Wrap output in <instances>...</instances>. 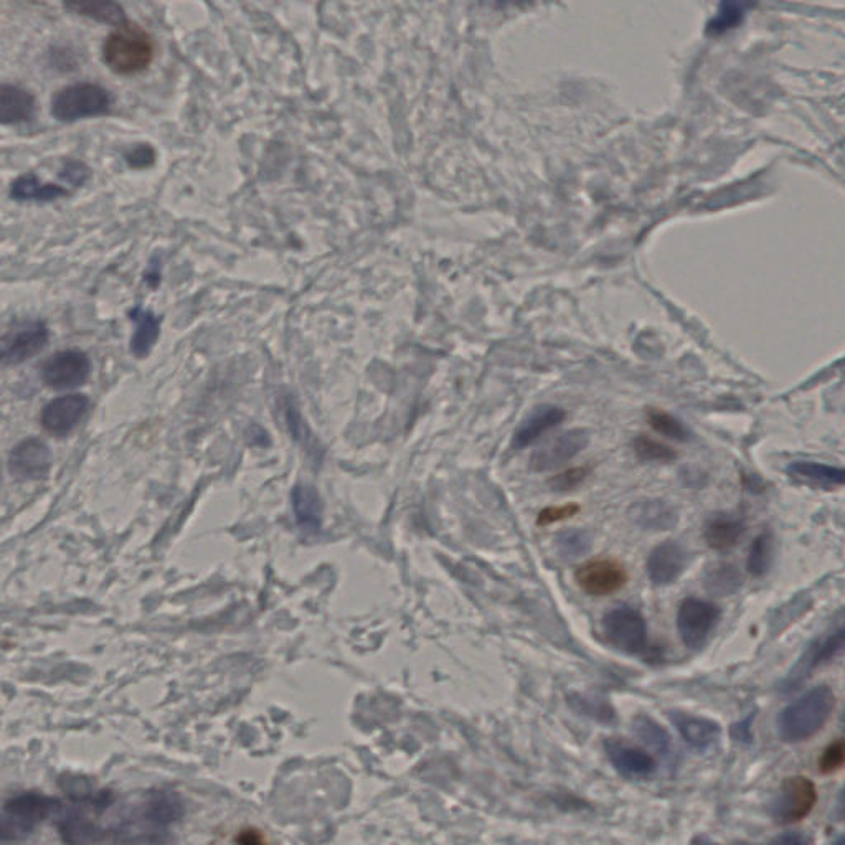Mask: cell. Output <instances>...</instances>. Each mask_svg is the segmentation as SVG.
Segmentation results:
<instances>
[{
	"instance_id": "cell-12",
	"label": "cell",
	"mask_w": 845,
	"mask_h": 845,
	"mask_svg": "<svg viewBox=\"0 0 845 845\" xmlns=\"http://www.w3.org/2000/svg\"><path fill=\"white\" fill-rule=\"evenodd\" d=\"M90 400L85 395L73 393L65 397L55 398L43 408L42 426L50 435L63 438L75 430L81 418L86 415Z\"/></svg>"
},
{
	"instance_id": "cell-13",
	"label": "cell",
	"mask_w": 845,
	"mask_h": 845,
	"mask_svg": "<svg viewBox=\"0 0 845 845\" xmlns=\"http://www.w3.org/2000/svg\"><path fill=\"white\" fill-rule=\"evenodd\" d=\"M687 568V552L679 542L666 540L652 548L647 558L646 570L649 580L657 586L676 583Z\"/></svg>"
},
{
	"instance_id": "cell-28",
	"label": "cell",
	"mask_w": 845,
	"mask_h": 845,
	"mask_svg": "<svg viewBox=\"0 0 845 845\" xmlns=\"http://www.w3.org/2000/svg\"><path fill=\"white\" fill-rule=\"evenodd\" d=\"M634 509L636 524L644 529L669 530L677 524V514L674 507L664 501L639 502Z\"/></svg>"
},
{
	"instance_id": "cell-11",
	"label": "cell",
	"mask_w": 845,
	"mask_h": 845,
	"mask_svg": "<svg viewBox=\"0 0 845 845\" xmlns=\"http://www.w3.org/2000/svg\"><path fill=\"white\" fill-rule=\"evenodd\" d=\"M52 461V453L47 444L30 438L20 441L10 451L9 469L12 476L20 481H38L50 473Z\"/></svg>"
},
{
	"instance_id": "cell-26",
	"label": "cell",
	"mask_w": 845,
	"mask_h": 845,
	"mask_svg": "<svg viewBox=\"0 0 845 845\" xmlns=\"http://www.w3.org/2000/svg\"><path fill=\"white\" fill-rule=\"evenodd\" d=\"M633 728L636 735L643 740L644 745L656 751L657 755L662 756L664 760L674 758L676 748L672 743L671 735L654 718L649 715H638L634 718Z\"/></svg>"
},
{
	"instance_id": "cell-21",
	"label": "cell",
	"mask_w": 845,
	"mask_h": 845,
	"mask_svg": "<svg viewBox=\"0 0 845 845\" xmlns=\"http://www.w3.org/2000/svg\"><path fill=\"white\" fill-rule=\"evenodd\" d=\"M65 7L71 14L81 15L100 24L119 27L129 22L118 0H65Z\"/></svg>"
},
{
	"instance_id": "cell-43",
	"label": "cell",
	"mask_w": 845,
	"mask_h": 845,
	"mask_svg": "<svg viewBox=\"0 0 845 845\" xmlns=\"http://www.w3.org/2000/svg\"><path fill=\"white\" fill-rule=\"evenodd\" d=\"M776 842H786V844H799V845H801V844H806V842H809V839H808V837H801V836H783V837H778V839H776Z\"/></svg>"
},
{
	"instance_id": "cell-24",
	"label": "cell",
	"mask_w": 845,
	"mask_h": 845,
	"mask_svg": "<svg viewBox=\"0 0 845 845\" xmlns=\"http://www.w3.org/2000/svg\"><path fill=\"white\" fill-rule=\"evenodd\" d=\"M745 530V522L742 519L733 515H717L705 527V542L718 552L730 550L740 542Z\"/></svg>"
},
{
	"instance_id": "cell-36",
	"label": "cell",
	"mask_w": 845,
	"mask_h": 845,
	"mask_svg": "<svg viewBox=\"0 0 845 845\" xmlns=\"http://www.w3.org/2000/svg\"><path fill=\"white\" fill-rule=\"evenodd\" d=\"M580 512L578 504H565V506L547 507L540 512L537 517V525L547 527V525L557 524L562 520L572 519Z\"/></svg>"
},
{
	"instance_id": "cell-39",
	"label": "cell",
	"mask_w": 845,
	"mask_h": 845,
	"mask_svg": "<svg viewBox=\"0 0 845 845\" xmlns=\"http://www.w3.org/2000/svg\"><path fill=\"white\" fill-rule=\"evenodd\" d=\"M124 157H126L129 166L134 167V169H142V167H149L154 164L156 152L147 144H139V146L133 147Z\"/></svg>"
},
{
	"instance_id": "cell-33",
	"label": "cell",
	"mask_w": 845,
	"mask_h": 845,
	"mask_svg": "<svg viewBox=\"0 0 845 845\" xmlns=\"http://www.w3.org/2000/svg\"><path fill=\"white\" fill-rule=\"evenodd\" d=\"M845 761V743L844 738H837L836 742H832L827 746L826 750L822 751L821 758L817 761L819 771L822 775H832L836 771L841 770Z\"/></svg>"
},
{
	"instance_id": "cell-31",
	"label": "cell",
	"mask_w": 845,
	"mask_h": 845,
	"mask_svg": "<svg viewBox=\"0 0 845 845\" xmlns=\"http://www.w3.org/2000/svg\"><path fill=\"white\" fill-rule=\"evenodd\" d=\"M634 451L638 454L639 459H643L647 463H671L677 456L676 451L671 446L651 440L647 436L636 438Z\"/></svg>"
},
{
	"instance_id": "cell-9",
	"label": "cell",
	"mask_w": 845,
	"mask_h": 845,
	"mask_svg": "<svg viewBox=\"0 0 845 845\" xmlns=\"http://www.w3.org/2000/svg\"><path fill=\"white\" fill-rule=\"evenodd\" d=\"M576 585L590 596H608L628 583V572L616 560H591L575 570Z\"/></svg>"
},
{
	"instance_id": "cell-4",
	"label": "cell",
	"mask_w": 845,
	"mask_h": 845,
	"mask_svg": "<svg viewBox=\"0 0 845 845\" xmlns=\"http://www.w3.org/2000/svg\"><path fill=\"white\" fill-rule=\"evenodd\" d=\"M601 626L609 646L624 654L639 656L649 647L646 619L638 609L626 605L611 609L605 614Z\"/></svg>"
},
{
	"instance_id": "cell-42",
	"label": "cell",
	"mask_w": 845,
	"mask_h": 845,
	"mask_svg": "<svg viewBox=\"0 0 845 845\" xmlns=\"http://www.w3.org/2000/svg\"><path fill=\"white\" fill-rule=\"evenodd\" d=\"M532 0H494V4L497 7H501V9H506V7H522V5L530 4Z\"/></svg>"
},
{
	"instance_id": "cell-14",
	"label": "cell",
	"mask_w": 845,
	"mask_h": 845,
	"mask_svg": "<svg viewBox=\"0 0 845 845\" xmlns=\"http://www.w3.org/2000/svg\"><path fill=\"white\" fill-rule=\"evenodd\" d=\"M48 344V329L42 322L14 332L0 340V364L19 365L40 354Z\"/></svg>"
},
{
	"instance_id": "cell-38",
	"label": "cell",
	"mask_w": 845,
	"mask_h": 845,
	"mask_svg": "<svg viewBox=\"0 0 845 845\" xmlns=\"http://www.w3.org/2000/svg\"><path fill=\"white\" fill-rule=\"evenodd\" d=\"M90 174V169H88L86 164H83V162L68 161L67 164L63 166V170L60 172V177L67 180L68 184L80 187V185L85 184L86 180L90 179Z\"/></svg>"
},
{
	"instance_id": "cell-18",
	"label": "cell",
	"mask_w": 845,
	"mask_h": 845,
	"mask_svg": "<svg viewBox=\"0 0 845 845\" xmlns=\"http://www.w3.org/2000/svg\"><path fill=\"white\" fill-rule=\"evenodd\" d=\"M565 420V411L557 406H543L537 408L527 420L520 425L514 436V446L517 449L527 448L529 444L535 443L540 436L545 435L552 428L562 425Z\"/></svg>"
},
{
	"instance_id": "cell-27",
	"label": "cell",
	"mask_w": 845,
	"mask_h": 845,
	"mask_svg": "<svg viewBox=\"0 0 845 845\" xmlns=\"http://www.w3.org/2000/svg\"><path fill=\"white\" fill-rule=\"evenodd\" d=\"M755 5L756 0H720L717 15L707 24V35L717 37L728 30L737 29L745 20L748 10Z\"/></svg>"
},
{
	"instance_id": "cell-32",
	"label": "cell",
	"mask_w": 845,
	"mask_h": 845,
	"mask_svg": "<svg viewBox=\"0 0 845 845\" xmlns=\"http://www.w3.org/2000/svg\"><path fill=\"white\" fill-rule=\"evenodd\" d=\"M647 418H649V425H651L652 430H656L657 433H661L671 440L685 441L689 438L687 428L667 411L651 410Z\"/></svg>"
},
{
	"instance_id": "cell-22",
	"label": "cell",
	"mask_w": 845,
	"mask_h": 845,
	"mask_svg": "<svg viewBox=\"0 0 845 845\" xmlns=\"http://www.w3.org/2000/svg\"><path fill=\"white\" fill-rule=\"evenodd\" d=\"M293 509L296 522L307 534H314L321 529L322 504L316 489L306 484H299L293 491Z\"/></svg>"
},
{
	"instance_id": "cell-20",
	"label": "cell",
	"mask_w": 845,
	"mask_h": 845,
	"mask_svg": "<svg viewBox=\"0 0 845 845\" xmlns=\"http://www.w3.org/2000/svg\"><path fill=\"white\" fill-rule=\"evenodd\" d=\"M789 476L796 481L821 489H836L845 481L844 469L829 466V464L812 463V461H798L788 468Z\"/></svg>"
},
{
	"instance_id": "cell-17",
	"label": "cell",
	"mask_w": 845,
	"mask_h": 845,
	"mask_svg": "<svg viewBox=\"0 0 845 845\" xmlns=\"http://www.w3.org/2000/svg\"><path fill=\"white\" fill-rule=\"evenodd\" d=\"M37 111L35 96L20 86L0 83V124L14 126L32 121Z\"/></svg>"
},
{
	"instance_id": "cell-30",
	"label": "cell",
	"mask_w": 845,
	"mask_h": 845,
	"mask_svg": "<svg viewBox=\"0 0 845 845\" xmlns=\"http://www.w3.org/2000/svg\"><path fill=\"white\" fill-rule=\"evenodd\" d=\"M773 557H775V537L771 532H763L751 543L750 552L746 558V568L750 575L755 578L766 575L770 570Z\"/></svg>"
},
{
	"instance_id": "cell-3",
	"label": "cell",
	"mask_w": 845,
	"mask_h": 845,
	"mask_svg": "<svg viewBox=\"0 0 845 845\" xmlns=\"http://www.w3.org/2000/svg\"><path fill=\"white\" fill-rule=\"evenodd\" d=\"M113 98L108 90L95 83H76L65 86L53 96V118L60 123H75L81 119L100 118L109 113Z\"/></svg>"
},
{
	"instance_id": "cell-37",
	"label": "cell",
	"mask_w": 845,
	"mask_h": 845,
	"mask_svg": "<svg viewBox=\"0 0 845 845\" xmlns=\"http://www.w3.org/2000/svg\"><path fill=\"white\" fill-rule=\"evenodd\" d=\"M32 831V827L27 826L25 822L15 819L5 812L4 817H0V842L15 841L19 836H24L27 832Z\"/></svg>"
},
{
	"instance_id": "cell-23",
	"label": "cell",
	"mask_w": 845,
	"mask_h": 845,
	"mask_svg": "<svg viewBox=\"0 0 845 845\" xmlns=\"http://www.w3.org/2000/svg\"><path fill=\"white\" fill-rule=\"evenodd\" d=\"M67 195L68 190L62 185L47 184L34 174L20 175L10 187V197L17 202H53Z\"/></svg>"
},
{
	"instance_id": "cell-16",
	"label": "cell",
	"mask_w": 845,
	"mask_h": 845,
	"mask_svg": "<svg viewBox=\"0 0 845 845\" xmlns=\"http://www.w3.org/2000/svg\"><path fill=\"white\" fill-rule=\"evenodd\" d=\"M669 717L676 725L680 737L684 738V742L689 743L694 750L707 751L722 737L720 723L713 722L710 718L679 712V710L669 712Z\"/></svg>"
},
{
	"instance_id": "cell-29",
	"label": "cell",
	"mask_w": 845,
	"mask_h": 845,
	"mask_svg": "<svg viewBox=\"0 0 845 845\" xmlns=\"http://www.w3.org/2000/svg\"><path fill=\"white\" fill-rule=\"evenodd\" d=\"M705 586L710 593L728 596L737 593L742 588V573L730 563H715L705 572Z\"/></svg>"
},
{
	"instance_id": "cell-8",
	"label": "cell",
	"mask_w": 845,
	"mask_h": 845,
	"mask_svg": "<svg viewBox=\"0 0 845 845\" xmlns=\"http://www.w3.org/2000/svg\"><path fill=\"white\" fill-rule=\"evenodd\" d=\"M845 631L844 628H839L834 633L829 634L827 638L816 639L814 643L806 647L803 656L799 657L798 664L791 669L788 677L784 679L783 689L784 694H789L793 690L799 689L803 685L804 680H808L812 672L816 671L817 667L822 664L832 661L834 657L841 654L844 649Z\"/></svg>"
},
{
	"instance_id": "cell-41",
	"label": "cell",
	"mask_w": 845,
	"mask_h": 845,
	"mask_svg": "<svg viewBox=\"0 0 845 845\" xmlns=\"http://www.w3.org/2000/svg\"><path fill=\"white\" fill-rule=\"evenodd\" d=\"M751 717L746 718L745 722L740 723L737 727L733 728V732H738L733 735V738L737 740V742H751V732H750V725Z\"/></svg>"
},
{
	"instance_id": "cell-2",
	"label": "cell",
	"mask_w": 845,
	"mask_h": 845,
	"mask_svg": "<svg viewBox=\"0 0 845 845\" xmlns=\"http://www.w3.org/2000/svg\"><path fill=\"white\" fill-rule=\"evenodd\" d=\"M154 58V43L141 27L126 22L114 27L103 45V60L116 75H136L146 70Z\"/></svg>"
},
{
	"instance_id": "cell-10",
	"label": "cell",
	"mask_w": 845,
	"mask_h": 845,
	"mask_svg": "<svg viewBox=\"0 0 845 845\" xmlns=\"http://www.w3.org/2000/svg\"><path fill=\"white\" fill-rule=\"evenodd\" d=\"M588 441L590 436L585 430L567 431L537 449L530 459V468L537 473L562 468L588 446Z\"/></svg>"
},
{
	"instance_id": "cell-25",
	"label": "cell",
	"mask_w": 845,
	"mask_h": 845,
	"mask_svg": "<svg viewBox=\"0 0 845 845\" xmlns=\"http://www.w3.org/2000/svg\"><path fill=\"white\" fill-rule=\"evenodd\" d=\"M131 319L136 322V332L131 340V350L139 359L147 357L161 334V321L151 311L136 307L131 311Z\"/></svg>"
},
{
	"instance_id": "cell-35",
	"label": "cell",
	"mask_w": 845,
	"mask_h": 845,
	"mask_svg": "<svg viewBox=\"0 0 845 845\" xmlns=\"http://www.w3.org/2000/svg\"><path fill=\"white\" fill-rule=\"evenodd\" d=\"M588 476H590V468H588V466L567 469V471H563V473L553 476L552 479L548 481V486L552 487L553 491H573L575 487L580 486L581 482H585V479Z\"/></svg>"
},
{
	"instance_id": "cell-34",
	"label": "cell",
	"mask_w": 845,
	"mask_h": 845,
	"mask_svg": "<svg viewBox=\"0 0 845 845\" xmlns=\"http://www.w3.org/2000/svg\"><path fill=\"white\" fill-rule=\"evenodd\" d=\"M557 542L562 555H565V557L575 558L588 552L591 540L585 532H576V530H573V532H567V534L560 535Z\"/></svg>"
},
{
	"instance_id": "cell-1",
	"label": "cell",
	"mask_w": 845,
	"mask_h": 845,
	"mask_svg": "<svg viewBox=\"0 0 845 845\" xmlns=\"http://www.w3.org/2000/svg\"><path fill=\"white\" fill-rule=\"evenodd\" d=\"M836 704V694L829 685L814 687L781 712L779 737L786 743L808 742L826 727Z\"/></svg>"
},
{
	"instance_id": "cell-40",
	"label": "cell",
	"mask_w": 845,
	"mask_h": 845,
	"mask_svg": "<svg viewBox=\"0 0 845 845\" xmlns=\"http://www.w3.org/2000/svg\"><path fill=\"white\" fill-rule=\"evenodd\" d=\"M286 420H288L289 430L293 433L294 438H296V440L303 441V443L304 441H307V438L311 436V433H309V430H307L306 426H304L298 410H296L293 405H288V408H286Z\"/></svg>"
},
{
	"instance_id": "cell-5",
	"label": "cell",
	"mask_w": 845,
	"mask_h": 845,
	"mask_svg": "<svg viewBox=\"0 0 845 845\" xmlns=\"http://www.w3.org/2000/svg\"><path fill=\"white\" fill-rule=\"evenodd\" d=\"M817 804L816 784L808 776L794 775L784 778L771 803V817L778 824H796L811 814Z\"/></svg>"
},
{
	"instance_id": "cell-19",
	"label": "cell",
	"mask_w": 845,
	"mask_h": 845,
	"mask_svg": "<svg viewBox=\"0 0 845 845\" xmlns=\"http://www.w3.org/2000/svg\"><path fill=\"white\" fill-rule=\"evenodd\" d=\"M60 808L57 799L47 798L42 794H22L5 803V812L15 819L25 822L34 829L37 822H42Z\"/></svg>"
},
{
	"instance_id": "cell-7",
	"label": "cell",
	"mask_w": 845,
	"mask_h": 845,
	"mask_svg": "<svg viewBox=\"0 0 845 845\" xmlns=\"http://www.w3.org/2000/svg\"><path fill=\"white\" fill-rule=\"evenodd\" d=\"M91 373L88 355L81 350H62L45 360L42 380L53 390H73L83 385Z\"/></svg>"
},
{
	"instance_id": "cell-6",
	"label": "cell",
	"mask_w": 845,
	"mask_h": 845,
	"mask_svg": "<svg viewBox=\"0 0 845 845\" xmlns=\"http://www.w3.org/2000/svg\"><path fill=\"white\" fill-rule=\"evenodd\" d=\"M722 611L717 605L700 598H685L677 611V631L685 647L700 649L709 641Z\"/></svg>"
},
{
	"instance_id": "cell-15",
	"label": "cell",
	"mask_w": 845,
	"mask_h": 845,
	"mask_svg": "<svg viewBox=\"0 0 845 845\" xmlns=\"http://www.w3.org/2000/svg\"><path fill=\"white\" fill-rule=\"evenodd\" d=\"M605 750L614 770L626 778H649L656 771V758L644 748L618 740H606Z\"/></svg>"
}]
</instances>
